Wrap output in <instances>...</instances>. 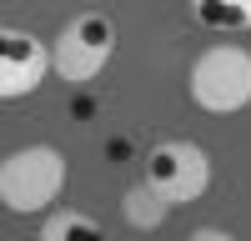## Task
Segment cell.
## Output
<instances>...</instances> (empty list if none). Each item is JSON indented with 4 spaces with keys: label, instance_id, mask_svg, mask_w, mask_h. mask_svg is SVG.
Listing matches in <instances>:
<instances>
[{
    "label": "cell",
    "instance_id": "7",
    "mask_svg": "<svg viewBox=\"0 0 251 241\" xmlns=\"http://www.w3.org/2000/svg\"><path fill=\"white\" fill-rule=\"evenodd\" d=\"M40 241H111V236L86 211H50L46 226H40Z\"/></svg>",
    "mask_w": 251,
    "mask_h": 241
},
{
    "label": "cell",
    "instance_id": "9",
    "mask_svg": "<svg viewBox=\"0 0 251 241\" xmlns=\"http://www.w3.org/2000/svg\"><path fill=\"white\" fill-rule=\"evenodd\" d=\"M191 241H236V236L221 231V226H201V231H191Z\"/></svg>",
    "mask_w": 251,
    "mask_h": 241
},
{
    "label": "cell",
    "instance_id": "6",
    "mask_svg": "<svg viewBox=\"0 0 251 241\" xmlns=\"http://www.w3.org/2000/svg\"><path fill=\"white\" fill-rule=\"evenodd\" d=\"M191 15L206 30H251V0H191Z\"/></svg>",
    "mask_w": 251,
    "mask_h": 241
},
{
    "label": "cell",
    "instance_id": "1",
    "mask_svg": "<svg viewBox=\"0 0 251 241\" xmlns=\"http://www.w3.org/2000/svg\"><path fill=\"white\" fill-rule=\"evenodd\" d=\"M191 100L211 116H231L251 106V50L236 40H221V46H206L191 60Z\"/></svg>",
    "mask_w": 251,
    "mask_h": 241
},
{
    "label": "cell",
    "instance_id": "4",
    "mask_svg": "<svg viewBox=\"0 0 251 241\" xmlns=\"http://www.w3.org/2000/svg\"><path fill=\"white\" fill-rule=\"evenodd\" d=\"M146 186H151L166 206H186L201 201L211 186V156L196 141H161L146 156Z\"/></svg>",
    "mask_w": 251,
    "mask_h": 241
},
{
    "label": "cell",
    "instance_id": "3",
    "mask_svg": "<svg viewBox=\"0 0 251 241\" xmlns=\"http://www.w3.org/2000/svg\"><path fill=\"white\" fill-rule=\"evenodd\" d=\"M116 55V25L100 10H80L71 15L60 35L50 40V71L71 86H86L106 71V60Z\"/></svg>",
    "mask_w": 251,
    "mask_h": 241
},
{
    "label": "cell",
    "instance_id": "5",
    "mask_svg": "<svg viewBox=\"0 0 251 241\" xmlns=\"http://www.w3.org/2000/svg\"><path fill=\"white\" fill-rule=\"evenodd\" d=\"M50 71V50L46 40H35L30 30L0 25V100H20L30 96Z\"/></svg>",
    "mask_w": 251,
    "mask_h": 241
},
{
    "label": "cell",
    "instance_id": "8",
    "mask_svg": "<svg viewBox=\"0 0 251 241\" xmlns=\"http://www.w3.org/2000/svg\"><path fill=\"white\" fill-rule=\"evenodd\" d=\"M121 211H126V221H131L136 231H156L161 221L171 216V206H166V201H161L151 186H146V181H141V186H131V191L121 196Z\"/></svg>",
    "mask_w": 251,
    "mask_h": 241
},
{
    "label": "cell",
    "instance_id": "2",
    "mask_svg": "<svg viewBox=\"0 0 251 241\" xmlns=\"http://www.w3.org/2000/svg\"><path fill=\"white\" fill-rule=\"evenodd\" d=\"M60 186H66V156L55 146H46V141L20 146L15 156L0 161V201H5V211H15V216L46 211L60 196Z\"/></svg>",
    "mask_w": 251,
    "mask_h": 241
}]
</instances>
